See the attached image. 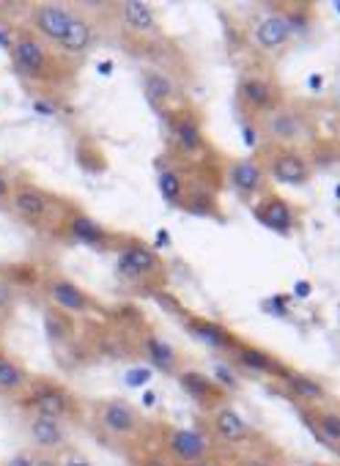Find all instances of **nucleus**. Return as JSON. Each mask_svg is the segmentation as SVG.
<instances>
[{"mask_svg": "<svg viewBox=\"0 0 340 466\" xmlns=\"http://www.w3.org/2000/svg\"><path fill=\"white\" fill-rule=\"evenodd\" d=\"M12 66L15 75L31 86L47 88V86H61L67 66H64V53L53 50L42 36H36L31 28H20L15 34L12 45Z\"/></svg>", "mask_w": 340, "mask_h": 466, "instance_id": "1", "label": "nucleus"}, {"mask_svg": "<svg viewBox=\"0 0 340 466\" xmlns=\"http://www.w3.org/2000/svg\"><path fill=\"white\" fill-rule=\"evenodd\" d=\"M75 20H77V12H72L61 4H39L28 12L31 31L36 36H42L47 45H53L56 50L67 42Z\"/></svg>", "mask_w": 340, "mask_h": 466, "instance_id": "2", "label": "nucleus"}, {"mask_svg": "<svg viewBox=\"0 0 340 466\" xmlns=\"http://www.w3.org/2000/svg\"><path fill=\"white\" fill-rule=\"evenodd\" d=\"M12 208L26 219V222H31V225H42V228H47L53 219H56V211L61 208V203H58V198L56 195H50L47 189H39V187H34V184H17L15 189H12Z\"/></svg>", "mask_w": 340, "mask_h": 466, "instance_id": "3", "label": "nucleus"}, {"mask_svg": "<svg viewBox=\"0 0 340 466\" xmlns=\"http://www.w3.org/2000/svg\"><path fill=\"white\" fill-rule=\"evenodd\" d=\"M116 269L129 283H149L151 278H160L162 275L165 264H162V258L157 256V250L151 245L132 242V245H127L121 250Z\"/></svg>", "mask_w": 340, "mask_h": 466, "instance_id": "4", "label": "nucleus"}, {"mask_svg": "<svg viewBox=\"0 0 340 466\" xmlns=\"http://www.w3.org/2000/svg\"><path fill=\"white\" fill-rule=\"evenodd\" d=\"M31 406L34 411L39 414H47V417H56V420H67L72 414V395L67 392V387L61 384H53L47 379H34L31 384Z\"/></svg>", "mask_w": 340, "mask_h": 466, "instance_id": "5", "label": "nucleus"}, {"mask_svg": "<svg viewBox=\"0 0 340 466\" xmlns=\"http://www.w3.org/2000/svg\"><path fill=\"white\" fill-rule=\"evenodd\" d=\"M97 420L99 425L113 433V436H135L140 431V414L132 403L121 400V398H110L105 403H99V411H97Z\"/></svg>", "mask_w": 340, "mask_h": 466, "instance_id": "6", "label": "nucleus"}, {"mask_svg": "<svg viewBox=\"0 0 340 466\" xmlns=\"http://www.w3.org/2000/svg\"><path fill=\"white\" fill-rule=\"evenodd\" d=\"M165 447L168 452L181 461V463H198V461H206V452H209V439L201 433V431H190V428H173L165 439Z\"/></svg>", "mask_w": 340, "mask_h": 466, "instance_id": "7", "label": "nucleus"}, {"mask_svg": "<svg viewBox=\"0 0 340 466\" xmlns=\"http://www.w3.org/2000/svg\"><path fill=\"white\" fill-rule=\"evenodd\" d=\"M269 173L274 181L280 184H291V187H299L310 178V165L302 154L296 151H274L269 157Z\"/></svg>", "mask_w": 340, "mask_h": 466, "instance_id": "8", "label": "nucleus"}, {"mask_svg": "<svg viewBox=\"0 0 340 466\" xmlns=\"http://www.w3.org/2000/svg\"><path fill=\"white\" fill-rule=\"evenodd\" d=\"M28 436L45 452H56V450H61L67 444V431H64L61 420L39 414V411H34L28 417Z\"/></svg>", "mask_w": 340, "mask_h": 466, "instance_id": "9", "label": "nucleus"}, {"mask_svg": "<svg viewBox=\"0 0 340 466\" xmlns=\"http://www.w3.org/2000/svg\"><path fill=\"white\" fill-rule=\"evenodd\" d=\"M252 214L269 228V230H277V233H283V237H288L291 233V228H294V211H291V206H288V200L285 198H280V195H263L261 200H258V206L252 208Z\"/></svg>", "mask_w": 340, "mask_h": 466, "instance_id": "10", "label": "nucleus"}, {"mask_svg": "<svg viewBox=\"0 0 340 466\" xmlns=\"http://www.w3.org/2000/svg\"><path fill=\"white\" fill-rule=\"evenodd\" d=\"M47 294H50L53 305L64 313H88V308H91L88 294L67 278H53L47 283Z\"/></svg>", "mask_w": 340, "mask_h": 466, "instance_id": "11", "label": "nucleus"}, {"mask_svg": "<svg viewBox=\"0 0 340 466\" xmlns=\"http://www.w3.org/2000/svg\"><path fill=\"white\" fill-rule=\"evenodd\" d=\"M187 329H190L198 340H203L206 346L220 349V351H233V349L239 346L236 335H233L228 327H222V324H217V321H209V319L192 316V319H187Z\"/></svg>", "mask_w": 340, "mask_h": 466, "instance_id": "12", "label": "nucleus"}, {"mask_svg": "<svg viewBox=\"0 0 340 466\" xmlns=\"http://www.w3.org/2000/svg\"><path fill=\"white\" fill-rule=\"evenodd\" d=\"M34 384L28 368L12 354L0 351V395H23Z\"/></svg>", "mask_w": 340, "mask_h": 466, "instance_id": "13", "label": "nucleus"}, {"mask_svg": "<svg viewBox=\"0 0 340 466\" xmlns=\"http://www.w3.org/2000/svg\"><path fill=\"white\" fill-rule=\"evenodd\" d=\"M228 178L233 184V189H239L242 195H255L263 189L266 184V167L255 159H236L228 170Z\"/></svg>", "mask_w": 340, "mask_h": 466, "instance_id": "14", "label": "nucleus"}, {"mask_svg": "<svg viewBox=\"0 0 340 466\" xmlns=\"http://www.w3.org/2000/svg\"><path fill=\"white\" fill-rule=\"evenodd\" d=\"M67 228H69V233L77 239V242H83L86 248H94V250H105L108 245H110V233L105 230V225H99L94 217H88V214H72L69 219H67Z\"/></svg>", "mask_w": 340, "mask_h": 466, "instance_id": "15", "label": "nucleus"}, {"mask_svg": "<svg viewBox=\"0 0 340 466\" xmlns=\"http://www.w3.org/2000/svg\"><path fill=\"white\" fill-rule=\"evenodd\" d=\"M239 99H242L247 107L258 110V113H269L272 105H274V99H277V88H274L266 77L252 75V77H244V80H242V86H239Z\"/></svg>", "mask_w": 340, "mask_h": 466, "instance_id": "16", "label": "nucleus"}, {"mask_svg": "<svg viewBox=\"0 0 340 466\" xmlns=\"http://www.w3.org/2000/svg\"><path fill=\"white\" fill-rule=\"evenodd\" d=\"M179 384L201 406H214L222 398L220 384L214 379H209L206 373H201V370H184V373H179Z\"/></svg>", "mask_w": 340, "mask_h": 466, "instance_id": "17", "label": "nucleus"}, {"mask_svg": "<svg viewBox=\"0 0 340 466\" xmlns=\"http://www.w3.org/2000/svg\"><path fill=\"white\" fill-rule=\"evenodd\" d=\"M170 135H173L176 146L187 154H195L203 148V132H201V124L192 113H173L170 116Z\"/></svg>", "mask_w": 340, "mask_h": 466, "instance_id": "18", "label": "nucleus"}, {"mask_svg": "<svg viewBox=\"0 0 340 466\" xmlns=\"http://www.w3.org/2000/svg\"><path fill=\"white\" fill-rule=\"evenodd\" d=\"M291 25H288V20L283 17V15H269V17H263L258 25H255V31H252V36H255V45L258 47H263V50H280L288 39H291Z\"/></svg>", "mask_w": 340, "mask_h": 466, "instance_id": "19", "label": "nucleus"}, {"mask_svg": "<svg viewBox=\"0 0 340 466\" xmlns=\"http://www.w3.org/2000/svg\"><path fill=\"white\" fill-rule=\"evenodd\" d=\"M211 422H214V431L220 433V439H225L231 444H239L250 436V422L231 406H220L211 414Z\"/></svg>", "mask_w": 340, "mask_h": 466, "instance_id": "20", "label": "nucleus"}, {"mask_svg": "<svg viewBox=\"0 0 340 466\" xmlns=\"http://www.w3.org/2000/svg\"><path fill=\"white\" fill-rule=\"evenodd\" d=\"M121 20L124 25H129V31L135 34H157V15L149 4H143V0H127V4H121Z\"/></svg>", "mask_w": 340, "mask_h": 466, "instance_id": "21", "label": "nucleus"}, {"mask_svg": "<svg viewBox=\"0 0 340 466\" xmlns=\"http://www.w3.org/2000/svg\"><path fill=\"white\" fill-rule=\"evenodd\" d=\"M233 354H236L239 365H244V368H250V370L272 373V376H285V373H288V368H283V365H280L269 351H263V349H255V346L239 343V346L233 349Z\"/></svg>", "mask_w": 340, "mask_h": 466, "instance_id": "22", "label": "nucleus"}, {"mask_svg": "<svg viewBox=\"0 0 340 466\" xmlns=\"http://www.w3.org/2000/svg\"><path fill=\"white\" fill-rule=\"evenodd\" d=\"M94 42H97V28H94V23L86 20L83 15H77L75 25H72V31H69L67 42L58 47V53H64V56H86V53L94 47Z\"/></svg>", "mask_w": 340, "mask_h": 466, "instance_id": "23", "label": "nucleus"}, {"mask_svg": "<svg viewBox=\"0 0 340 466\" xmlns=\"http://www.w3.org/2000/svg\"><path fill=\"white\" fill-rule=\"evenodd\" d=\"M146 357H149V362H151L157 370H162V373H176V368H179V354H176V349H173L170 343L160 340L157 335H149V338H146Z\"/></svg>", "mask_w": 340, "mask_h": 466, "instance_id": "24", "label": "nucleus"}, {"mask_svg": "<svg viewBox=\"0 0 340 466\" xmlns=\"http://www.w3.org/2000/svg\"><path fill=\"white\" fill-rule=\"evenodd\" d=\"M266 132L274 140H294L299 135V121L294 113L285 110H269L266 113Z\"/></svg>", "mask_w": 340, "mask_h": 466, "instance_id": "25", "label": "nucleus"}, {"mask_svg": "<svg viewBox=\"0 0 340 466\" xmlns=\"http://www.w3.org/2000/svg\"><path fill=\"white\" fill-rule=\"evenodd\" d=\"M143 86H146V96L151 99V105H162V102H170V96L176 94V88H173V83H170V77H165L162 72H157V69H146V75H143Z\"/></svg>", "mask_w": 340, "mask_h": 466, "instance_id": "26", "label": "nucleus"}, {"mask_svg": "<svg viewBox=\"0 0 340 466\" xmlns=\"http://www.w3.org/2000/svg\"><path fill=\"white\" fill-rule=\"evenodd\" d=\"M285 384H288V390L299 398V400H307V403H313V400H321L326 392H324V387L315 381V379H310V376H304V373H294V370H288L285 376Z\"/></svg>", "mask_w": 340, "mask_h": 466, "instance_id": "27", "label": "nucleus"}, {"mask_svg": "<svg viewBox=\"0 0 340 466\" xmlns=\"http://www.w3.org/2000/svg\"><path fill=\"white\" fill-rule=\"evenodd\" d=\"M160 192L168 203H181L184 200V178L176 170L160 173Z\"/></svg>", "mask_w": 340, "mask_h": 466, "instance_id": "28", "label": "nucleus"}, {"mask_svg": "<svg viewBox=\"0 0 340 466\" xmlns=\"http://www.w3.org/2000/svg\"><path fill=\"white\" fill-rule=\"evenodd\" d=\"M45 329H47V335H50V340H53V343H61V340H67V338L72 335V324H69V319H67L64 313L53 310V308L45 313Z\"/></svg>", "mask_w": 340, "mask_h": 466, "instance_id": "29", "label": "nucleus"}, {"mask_svg": "<svg viewBox=\"0 0 340 466\" xmlns=\"http://www.w3.org/2000/svg\"><path fill=\"white\" fill-rule=\"evenodd\" d=\"M313 425H318V431L326 439L340 441V414L337 411H321V414H315V422Z\"/></svg>", "mask_w": 340, "mask_h": 466, "instance_id": "30", "label": "nucleus"}, {"mask_svg": "<svg viewBox=\"0 0 340 466\" xmlns=\"http://www.w3.org/2000/svg\"><path fill=\"white\" fill-rule=\"evenodd\" d=\"M15 302H17V286L4 272H0V313L9 316V310L15 308Z\"/></svg>", "mask_w": 340, "mask_h": 466, "instance_id": "31", "label": "nucleus"}, {"mask_svg": "<svg viewBox=\"0 0 340 466\" xmlns=\"http://www.w3.org/2000/svg\"><path fill=\"white\" fill-rule=\"evenodd\" d=\"M4 466H36V455H34V452H28V450H23V452L12 455Z\"/></svg>", "mask_w": 340, "mask_h": 466, "instance_id": "32", "label": "nucleus"}, {"mask_svg": "<svg viewBox=\"0 0 340 466\" xmlns=\"http://www.w3.org/2000/svg\"><path fill=\"white\" fill-rule=\"evenodd\" d=\"M214 381L217 384H225V387H236V379L231 376V370L228 368H222V365H217L214 368Z\"/></svg>", "mask_w": 340, "mask_h": 466, "instance_id": "33", "label": "nucleus"}, {"mask_svg": "<svg viewBox=\"0 0 340 466\" xmlns=\"http://www.w3.org/2000/svg\"><path fill=\"white\" fill-rule=\"evenodd\" d=\"M12 181H9V176L4 173V170H0V203H4V200H12Z\"/></svg>", "mask_w": 340, "mask_h": 466, "instance_id": "34", "label": "nucleus"}, {"mask_svg": "<svg viewBox=\"0 0 340 466\" xmlns=\"http://www.w3.org/2000/svg\"><path fill=\"white\" fill-rule=\"evenodd\" d=\"M36 466H64V463L53 455H36Z\"/></svg>", "mask_w": 340, "mask_h": 466, "instance_id": "35", "label": "nucleus"}, {"mask_svg": "<svg viewBox=\"0 0 340 466\" xmlns=\"http://www.w3.org/2000/svg\"><path fill=\"white\" fill-rule=\"evenodd\" d=\"M64 466H94L88 458H80V455H72V458H67L64 461Z\"/></svg>", "mask_w": 340, "mask_h": 466, "instance_id": "36", "label": "nucleus"}, {"mask_svg": "<svg viewBox=\"0 0 340 466\" xmlns=\"http://www.w3.org/2000/svg\"><path fill=\"white\" fill-rule=\"evenodd\" d=\"M149 379V370H132L129 373V384H143Z\"/></svg>", "mask_w": 340, "mask_h": 466, "instance_id": "37", "label": "nucleus"}, {"mask_svg": "<svg viewBox=\"0 0 340 466\" xmlns=\"http://www.w3.org/2000/svg\"><path fill=\"white\" fill-rule=\"evenodd\" d=\"M239 466H277V463H272V461H261V458H252V461H244V463H239Z\"/></svg>", "mask_w": 340, "mask_h": 466, "instance_id": "38", "label": "nucleus"}, {"mask_svg": "<svg viewBox=\"0 0 340 466\" xmlns=\"http://www.w3.org/2000/svg\"><path fill=\"white\" fill-rule=\"evenodd\" d=\"M296 297H310V283H296Z\"/></svg>", "mask_w": 340, "mask_h": 466, "instance_id": "39", "label": "nucleus"}, {"mask_svg": "<svg viewBox=\"0 0 340 466\" xmlns=\"http://www.w3.org/2000/svg\"><path fill=\"white\" fill-rule=\"evenodd\" d=\"M140 466H170L168 461H162V458H146Z\"/></svg>", "mask_w": 340, "mask_h": 466, "instance_id": "40", "label": "nucleus"}, {"mask_svg": "<svg viewBox=\"0 0 340 466\" xmlns=\"http://www.w3.org/2000/svg\"><path fill=\"white\" fill-rule=\"evenodd\" d=\"M190 466H220V463H211V461H198V463H190Z\"/></svg>", "mask_w": 340, "mask_h": 466, "instance_id": "41", "label": "nucleus"}, {"mask_svg": "<svg viewBox=\"0 0 340 466\" xmlns=\"http://www.w3.org/2000/svg\"><path fill=\"white\" fill-rule=\"evenodd\" d=\"M335 195H337V198H340V184H337V187H335Z\"/></svg>", "mask_w": 340, "mask_h": 466, "instance_id": "42", "label": "nucleus"}, {"mask_svg": "<svg viewBox=\"0 0 340 466\" xmlns=\"http://www.w3.org/2000/svg\"><path fill=\"white\" fill-rule=\"evenodd\" d=\"M335 6H337V12H340V4H335Z\"/></svg>", "mask_w": 340, "mask_h": 466, "instance_id": "43", "label": "nucleus"}, {"mask_svg": "<svg viewBox=\"0 0 340 466\" xmlns=\"http://www.w3.org/2000/svg\"><path fill=\"white\" fill-rule=\"evenodd\" d=\"M0 316H4V313H0Z\"/></svg>", "mask_w": 340, "mask_h": 466, "instance_id": "44", "label": "nucleus"}]
</instances>
